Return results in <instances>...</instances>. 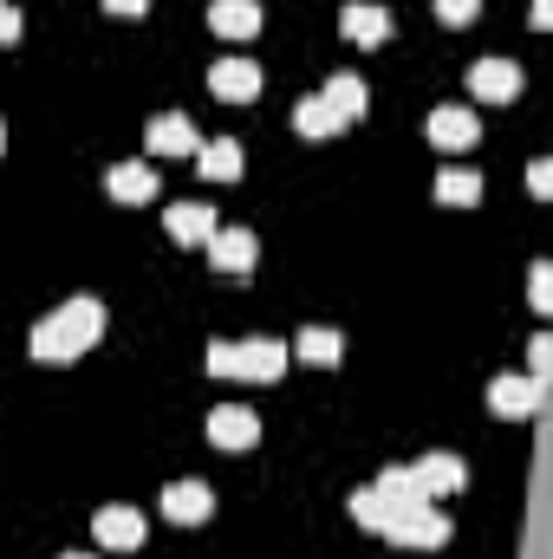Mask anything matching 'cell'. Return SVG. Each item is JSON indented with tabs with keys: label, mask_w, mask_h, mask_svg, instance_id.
<instances>
[{
	"label": "cell",
	"mask_w": 553,
	"mask_h": 559,
	"mask_svg": "<svg viewBox=\"0 0 553 559\" xmlns=\"http://www.w3.org/2000/svg\"><path fill=\"white\" fill-rule=\"evenodd\" d=\"M482 13V0H436V20H449V26H469Z\"/></svg>",
	"instance_id": "obj_26"
},
{
	"label": "cell",
	"mask_w": 553,
	"mask_h": 559,
	"mask_svg": "<svg viewBox=\"0 0 553 559\" xmlns=\"http://www.w3.org/2000/svg\"><path fill=\"white\" fill-rule=\"evenodd\" d=\"M293 124H299V138H332V131H345V124H339V118L326 111V98H299Z\"/></svg>",
	"instance_id": "obj_22"
},
{
	"label": "cell",
	"mask_w": 553,
	"mask_h": 559,
	"mask_svg": "<svg viewBox=\"0 0 553 559\" xmlns=\"http://www.w3.org/2000/svg\"><path fill=\"white\" fill-rule=\"evenodd\" d=\"M528 189H534V195H548V189H553V163H548V156L528 169Z\"/></svg>",
	"instance_id": "obj_28"
},
{
	"label": "cell",
	"mask_w": 553,
	"mask_h": 559,
	"mask_svg": "<svg viewBox=\"0 0 553 559\" xmlns=\"http://www.w3.org/2000/svg\"><path fill=\"white\" fill-rule=\"evenodd\" d=\"M209 442L215 449H255L261 442V417L242 411V404H222V411H209Z\"/></svg>",
	"instance_id": "obj_8"
},
{
	"label": "cell",
	"mask_w": 553,
	"mask_h": 559,
	"mask_svg": "<svg viewBox=\"0 0 553 559\" xmlns=\"http://www.w3.org/2000/svg\"><path fill=\"white\" fill-rule=\"evenodd\" d=\"M548 404V384L541 378H495L489 384V411L495 417H534Z\"/></svg>",
	"instance_id": "obj_4"
},
{
	"label": "cell",
	"mask_w": 553,
	"mask_h": 559,
	"mask_svg": "<svg viewBox=\"0 0 553 559\" xmlns=\"http://www.w3.org/2000/svg\"><path fill=\"white\" fill-rule=\"evenodd\" d=\"M209 261H215V274H248L261 261V241L248 228H215L209 235Z\"/></svg>",
	"instance_id": "obj_6"
},
{
	"label": "cell",
	"mask_w": 553,
	"mask_h": 559,
	"mask_svg": "<svg viewBox=\"0 0 553 559\" xmlns=\"http://www.w3.org/2000/svg\"><path fill=\"white\" fill-rule=\"evenodd\" d=\"M98 332H105V306H98L92 293H79V299H66L59 312H46V319L26 332V352H33L39 365H66V358H79V352H92Z\"/></svg>",
	"instance_id": "obj_1"
},
{
	"label": "cell",
	"mask_w": 553,
	"mask_h": 559,
	"mask_svg": "<svg viewBox=\"0 0 553 559\" xmlns=\"http://www.w3.org/2000/svg\"><path fill=\"white\" fill-rule=\"evenodd\" d=\"M411 508H423V488L411 481V468H385L372 488H358V495H352V521H358V527H372V534H391V521H398V514H411Z\"/></svg>",
	"instance_id": "obj_2"
},
{
	"label": "cell",
	"mask_w": 553,
	"mask_h": 559,
	"mask_svg": "<svg viewBox=\"0 0 553 559\" xmlns=\"http://www.w3.org/2000/svg\"><path fill=\"white\" fill-rule=\"evenodd\" d=\"M469 92L508 105V98H521V66H515V59H475V66H469Z\"/></svg>",
	"instance_id": "obj_5"
},
{
	"label": "cell",
	"mask_w": 553,
	"mask_h": 559,
	"mask_svg": "<svg viewBox=\"0 0 553 559\" xmlns=\"http://www.w3.org/2000/svg\"><path fill=\"white\" fill-rule=\"evenodd\" d=\"M150 150L156 156H196L202 138H196V124L183 111H163V118H150Z\"/></svg>",
	"instance_id": "obj_15"
},
{
	"label": "cell",
	"mask_w": 553,
	"mask_h": 559,
	"mask_svg": "<svg viewBox=\"0 0 553 559\" xmlns=\"http://www.w3.org/2000/svg\"><path fill=\"white\" fill-rule=\"evenodd\" d=\"M339 352H345V345H339L332 325H306V332H299V358H306V365H332Z\"/></svg>",
	"instance_id": "obj_23"
},
{
	"label": "cell",
	"mask_w": 553,
	"mask_h": 559,
	"mask_svg": "<svg viewBox=\"0 0 553 559\" xmlns=\"http://www.w3.org/2000/svg\"><path fill=\"white\" fill-rule=\"evenodd\" d=\"M319 98H326V111H332L339 124H358V118H365V105H372V92H365V79H358V72H332V85H326Z\"/></svg>",
	"instance_id": "obj_14"
},
{
	"label": "cell",
	"mask_w": 553,
	"mask_h": 559,
	"mask_svg": "<svg viewBox=\"0 0 553 559\" xmlns=\"http://www.w3.org/2000/svg\"><path fill=\"white\" fill-rule=\"evenodd\" d=\"M528 299H534V312H548V306H553V267H548V261H534V267H528Z\"/></svg>",
	"instance_id": "obj_24"
},
{
	"label": "cell",
	"mask_w": 553,
	"mask_h": 559,
	"mask_svg": "<svg viewBox=\"0 0 553 559\" xmlns=\"http://www.w3.org/2000/svg\"><path fill=\"white\" fill-rule=\"evenodd\" d=\"M196 163H202V176H209V182H235V176H242V143H235V138L202 143V150H196Z\"/></svg>",
	"instance_id": "obj_21"
},
{
	"label": "cell",
	"mask_w": 553,
	"mask_h": 559,
	"mask_svg": "<svg viewBox=\"0 0 553 559\" xmlns=\"http://www.w3.org/2000/svg\"><path fill=\"white\" fill-rule=\"evenodd\" d=\"M411 481L423 488V501H443V495H456V488L469 481V468H462V455H443V449H436V455H423L411 468Z\"/></svg>",
	"instance_id": "obj_7"
},
{
	"label": "cell",
	"mask_w": 553,
	"mask_h": 559,
	"mask_svg": "<svg viewBox=\"0 0 553 559\" xmlns=\"http://www.w3.org/2000/svg\"><path fill=\"white\" fill-rule=\"evenodd\" d=\"M339 26H345V39H358V46H385V33H391V13H385L378 0H352V7L339 13Z\"/></svg>",
	"instance_id": "obj_16"
},
{
	"label": "cell",
	"mask_w": 553,
	"mask_h": 559,
	"mask_svg": "<svg viewBox=\"0 0 553 559\" xmlns=\"http://www.w3.org/2000/svg\"><path fill=\"white\" fill-rule=\"evenodd\" d=\"M209 92L228 98V105H248L261 92V66L255 59H222V66H209Z\"/></svg>",
	"instance_id": "obj_10"
},
{
	"label": "cell",
	"mask_w": 553,
	"mask_h": 559,
	"mask_svg": "<svg viewBox=\"0 0 553 559\" xmlns=\"http://www.w3.org/2000/svg\"><path fill=\"white\" fill-rule=\"evenodd\" d=\"M391 540H398V547H443V540H449V521L436 514V501H423V508H411V514L391 521Z\"/></svg>",
	"instance_id": "obj_12"
},
{
	"label": "cell",
	"mask_w": 553,
	"mask_h": 559,
	"mask_svg": "<svg viewBox=\"0 0 553 559\" xmlns=\"http://www.w3.org/2000/svg\"><path fill=\"white\" fill-rule=\"evenodd\" d=\"M163 228H169L183 248H196V241H209V235H215V209H209V202H169Z\"/></svg>",
	"instance_id": "obj_17"
},
{
	"label": "cell",
	"mask_w": 553,
	"mask_h": 559,
	"mask_svg": "<svg viewBox=\"0 0 553 559\" xmlns=\"http://www.w3.org/2000/svg\"><path fill=\"white\" fill-rule=\"evenodd\" d=\"M111 13H150V0H105Z\"/></svg>",
	"instance_id": "obj_29"
},
{
	"label": "cell",
	"mask_w": 553,
	"mask_h": 559,
	"mask_svg": "<svg viewBox=\"0 0 553 559\" xmlns=\"http://www.w3.org/2000/svg\"><path fill=\"white\" fill-rule=\"evenodd\" d=\"M163 514H169L176 527H196V521H209V514H215V495H209V481H169V488H163Z\"/></svg>",
	"instance_id": "obj_11"
},
{
	"label": "cell",
	"mask_w": 553,
	"mask_h": 559,
	"mask_svg": "<svg viewBox=\"0 0 553 559\" xmlns=\"http://www.w3.org/2000/svg\"><path fill=\"white\" fill-rule=\"evenodd\" d=\"M0 150H7V131H0Z\"/></svg>",
	"instance_id": "obj_32"
},
{
	"label": "cell",
	"mask_w": 553,
	"mask_h": 559,
	"mask_svg": "<svg viewBox=\"0 0 553 559\" xmlns=\"http://www.w3.org/2000/svg\"><path fill=\"white\" fill-rule=\"evenodd\" d=\"M105 189H111V202H150L156 195V169L150 163H118L105 176Z\"/></svg>",
	"instance_id": "obj_19"
},
{
	"label": "cell",
	"mask_w": 553,
	"mask_h": 559,
	"mask_svg": "<svg viewBox=\"0 0 553 559\" xmlns=\"http://www.w3.org/2000/svg\"><path fill=\"white\" fill-rule=\"evenodd\" d=\"M209 26L228 33V39H255V33H261V7H255V0H215V7H209Z\"/></svg>",
	"instance_id": "obj_18"
},
{
	"label": "cell",
	"mask_w": 553,
	"mask_h": 559,
	"mask_svg": "<svg viewBox=\"0 0 553 559\" xmlns=\"http://www.w3.org/2000/svg\"><path fill=\"white\" fill-rule=\"evenodd\" d=\"M59 559H92V554H59Z\"/></svg>",
	"instance_id": "obj_31"
},
{
	"label": "cell",
	"mask_w": 553,
	"mask_h": 559,
	"mask_svg": "<svg viewBox=\"0 0 553 559\" xmlns=\"http://www.w3.org/2000/svg\"><path fill=\"white\" fill-rule=\"evenodd\" d=\"M92 534L105 540V547H118V554H131V547H143V534H150V521H143L138 508H98V521H92Z\"/></svg>",
	"instance_id": "obj_9"
},
{
	"label": "cell",
	"mask_w": 553,
	"mask_h": 559,
	"mask_svg": "<svg viewBox=\"0 0 553 559\" xmlns=\"http://www.w3.org/2000/svg\"><path fill=\"white\" fill-rule=\"evenodd\" d=\"M475 138H482L475 111H462V105H436V111H430V143H436V150H469Z\"/></svg>",
	"instance_id": "obj_13"
},
{
	"label": "cell",
	"mask_w": 553,
	"mask_h": 559,
	"mask_svg": "<svg viewBox=\"0 0 553 559\" xmlns=\"http://www.w3.org/2000/svg\"><path fill=\"white\" fill-rule=\"evenodd\" d=\"M436 202H449V209H469V202H482V169H462V163H449V169L436 176Z\"/></svg>",
	"instance_id": "obj_20"
},
{
	"label": "cell",
	"mask_w": 553,
	"mask_h": 559,
	"mask_svg": "<svg viewBox=\"0 0 553 559\" xmlns=\"http://www.w3.org/2000/svg\"><path fill=\"white\" fill-rule=\"evenodd\" d=\"M209 371H215V378H255V384H274L280 371H286V345H274V338L209 345Z\"/></svg>",
	"instance_id": "obj_3"
},
{
	"label": "cell",
	"mask_w": 553,
	"mask_h": 559,
	"mask_svg": "<svg viewBox=\"0 0 553 559\" xmlns=\"http://www.w3.org/2000/svg\"><path fill=\"white\" fill-rule=\"evenodd\" d=\"M528 26H553V0H534V20Z\"/></svg>",
	"instance_id": "obj_30"
},
{
	"label": "cell",
	"mask_w": 553,
	"mask_h": 559,
	"mask_svg": "<svg viewBox=\"0 0 553 559\" xmlns=\"http://www.w3.org/2000/svg\"><path fill=\"white\" fill-rule=\"evenodd\" d=\"M20 39V13H13V0H0V46H13Z\"/></svg>",
	"instance_id": "obj_27"
},
{
	"label": "cell",
	"mask_w": 553,
	"mask_h": 559,
	"mask_svg": "<svg viewBox=\"0 0 553 559\" xmlns=\"http://www.w3.org/2000/svg\"><path fill=\"white\" fill-rule=\"evenodd\" d=\"M548 365H553V338H548V332H534V345H528V378H541V384H548Z\"/></svg>",
	"instance_id": "obj_25"
}]
</instances>
